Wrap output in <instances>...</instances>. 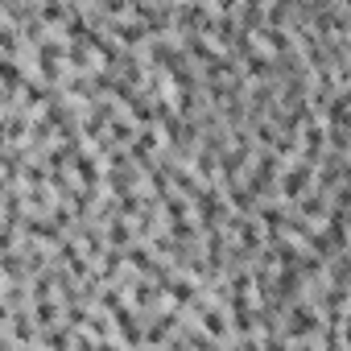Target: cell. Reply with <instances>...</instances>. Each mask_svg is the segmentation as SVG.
Listing matches in <instances>:
<instances>
[{"label":"cell","mask_w":351,"mask_h":351,"mask_svg":"<svg viewBox=\"0 0 351 351\" xmlns=\"http://www.w3.org/2000/svg\"><path fill=\"white\" fill-rule=\"evenodd\" d=\"M277 186H281V199H285V203H293L302 191H310V186H314V161H306V157L289 161V165L277 173Z\"/></svg>","instance_id":"obj_1"},{"label":"cell","mask_w":351,"mask_h":351,"mask_svg":"<svg viewBox=\"0 0 351 351\" xmlns=\"http://www.w3.org/2000/svg\"><path fill=\"white\" fill-rule=\"evenodd\" d=\"M203 326H207V335H223V330H228L223 310H203Z\"/></svg>","instance_id":"obj_5"},{"label":"cell","mask_w":351,"mask_h":351,"mask_svg":"<svg viewBox=\"0 0 351 351\" xmlns=\"http://www.w3.org/2000/svg\"><path fill=\"white\" fill-rule=\"evenodd\" d=\"M58 54H62L58 42H42V46H38V62H42V79H46V83L58 79Z\"/></svg>","instance_id":"obj_2"},{"label":"cell","mask_w":351,"mask_h":351,"mask_svg":"<svg viewBox=\"0 0 351 351\" xmlns=\"http://www.w3.org/2000/svg\"><path fill=\"white\" fill-rule=\"evenodd\" d=\"M165 289H169V298H173V302H195V285H191V281H182V277H178V281H169Z\"/></svg>","instance_id":"obj_4"},{"label":"cell","mask_w":351,"mask_h":351,"mask_svg":"<svg viewBox=\"0 0 351 351\" xmlns=\"http://www.w3.org/2000/svg\"><path fill=\"white\" fill-rule=\"evenodd\" d=\"M236 5H240V0H215V9H219V13H236Z\"/></svg>","instance_id":"obj_6"},{"label":"cell","mask_w":351,"mask_h":351,"mask_svg":"<svg viewBox=\"0 0 351 351\" xmlns=\"http://www.w3.org/2000/svg\"><path fill=\"white\" fill-rule=\"evenodd\" d=\"M0 83H5L9 91H13V87H25V83H21V66H17L9 54H0Z\"/></svg>","instance_id":"obj_3"}]
</instances>
